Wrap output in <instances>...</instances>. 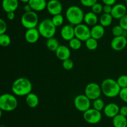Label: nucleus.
Listing matches in <instances>:
<instances>
[{
  "mask_svg": "<svg viewBox=\"0 0 127 127\" xmlns=\"http://www.w3.org/2000/svg\"><path fill=\"white\" fill-rule=\"evenodd\" d=\"M11 90L17 96H26L32 92V84L28 78L21 77L13 82Z\"/></svg>",
  "mask_w": 127,
  "mask_h": 127,
  "instance_id": "obj_1",
  "label": "nucleus"
},
{
  "mask_svg": "<svg viewBox=\"0 0 127 127\" xmlns=\"http://www.w3.org/2000/svg\"><path fill=\"white\" fill-rule=\"evenodd\" d=\"M32 11L40 12L47 8V2L46 0H29L28 2Z\"/></svg>",
  "mask_w": 127,
  "mask_h": 127,
  "instance_id": "obj_19",
  "label": "nucleus"
},
{
  "mask_svg": "<svg viewBox=\"0 0 127 127\" xmlns=\"http://www.w3.org/2000/svg\"><path fill=\"white\" fill-rule=\"evenodd\" d=\"M102 94L101 87L96 83H90L86 85L84 94L90 99L94 100L100 97Z\"/></svg>",
  "mask_w": 127,
  "mask_h": 127,
  "instance_id": "obj_7",
  "label": "nucleus"
},
{
  "mask_svg": "<svg viewBox=\"0 0 127 127\" xmlns=\"http://www.w3.org/2000/svg\"><path fill=\"white\" fill-rule=\"evenodd\" d=\"M113 19H114V18H113L111 14L104 13L99 19V22H100V24L104 26V27H108L112 24Z\"/></svg>",
  "mask_w": 127,
  "mask_h": 127,
  "instance_id": "obj_25",
  "label": "nucleus"
},
{
  "mask_svg": "<svg viewBox=\"0 0 127 127\" xmlns=\"http://www.w3.org/2000/svg\"><path fill=\"white\" fill-rule=\"evenodd\" d=\"M119 114L124 115L125 117H127V105H124V106L120 107V111Z\"/></svg>",
  "mask_w": 127,
  "mask_h": 127,
  "instance_id": "obj_40",
  "label": "nucleus"
},
{
  "mask_svg": "<svg viewBox=\"0 0 127 127\" xmlns=\"http://www.w3.org/2000/svg\"><path fill=\"white\" fill-rule=\"evenodd\" d=\"M7 31V24L4 20L0 18V35L6 33Z\"/></svg>",
  "mask_w": 127,
  "mask_h": 127,
  "instance_id": "obj_38",
  "label": "nucleus"
},
{
  "mask_svg": "<svg viewBox=\"0 0 127 127\" xmlns=\"http://www.w3.org/2000/svg\"><path fill=\"white\" fill-rule=\"evenodd\" d=\"M125 2H126V4H127V0H125Z\"/></svg>",
  "mask_w": 127,
  "mask_h": 127,
  "instance_id": "obj_46",
  "label": "nucleus"
},
{
  "mask_svg": "<svg viewBox=\"0 0 127 127\" xmlns=\"http://www.w3.org/2000/svg\"><path fill=\"white\" fill-rule=\"evenodd\" d=\"M104 4L110 5V6H114L116 3L117 0H102Z\"/></svg>",
  "mask_w": 127,
  "mask_h": 127,
  "instance_id": "obj_41",
  "label": "nucleus"
},
{
  "mask_svg": "<svg viewBox=\"0 0 127 127\" xmlns=\"http://www.w3.org/2000/svg\"><path fill=\"white\" fill-rule=\"evenodd\" d=\"M119 96L123 102L127 103V87L121 88Z\"/></svg>",
  "mask_w": 127,
  "mask_h": 127,
  "instance_id": "obj_35",
  "label": "nucleus"
},
{
  "mask_svg": "<svg viewBox=\"0 0 127 127\" xmlns=\"http://www.w3.org/2000/svg\"><path fill=\"white\" fill-rule=\"evenodd\" d=\"M74 105L77 110L84 112L91 108V100L85 94H79L74 98Z\"/></svg>",
  "mask_w": 127,
  "mask_h": 127,
  "instance_id": "obj_8",
  "label": "nucleus"
},
{
  "mask_svg": "<svg viewBox=\"0 0 127 127\" xmlns=\"http://www.w3.org/2000/svg\"><path fill=\"white\" fill-rule=\"evenodd\" d=\"M104 113L107 117L113 118L119 114L120 107L115 103H109L107 104L104 109Z\"/></svg>",
  "mask_w": 127,
  "mask_h": 127,
  "instance_id": "obj_16",
  "label": "nucleus"
},
{
  "mask_svg": "<svg viewBox=\"0 0 127 127\" xmlns=\"http://www.w3.org/2000/svg\"><path fill=\"white\" fill-rule=\"evenodd\" d=\"M97 2V0H80L81 4L85 7H91Z\"/></svg>",
  "mask_w": 127,
  "mask_h": 127,
  "instance_id": "obj_37",
  "label": "nucleus"
},
{
  "mask_svg": "<svg viewBox=\"0 0 127 127\" xmlns=\"http://www.w3.org/2000/svg\"><path fill=\"white\" fill-rule=\"evenodd\" d=\"M60 35L62 38L66 41H69L75 37L74 26L71 24L64 25L61 29Z\"/></svg>",
  "mask_w": 127,
  "mask_h": 127,
  "instance_id": "obj_14",
  "label": "nucleus"
},
{
  "mask_svg": "<svg viewBox=\"0 0 127 127\" xmlns=\"http://www.w3.org/2000/svg\"><path fill=\"white\" fill-rule=\"evenodd\" d=\"M60 45L58 40L54 37L47 38V42H46V46L49 50L52 52H55Z\"/></svg>",
  "mask_w": 127,
  "mask_h": 127,
  "instance_id": "obj_24",
  "label": "nucleus"
},
{
  "mask_svg": "<svg viewBox=\"0 0 127 127\" xmlns=\"http://www.w3.org/2000/svg\"><path fill=\"white\" fill-rule=\"evenodd\" d=\"M17 99L13 94L4 93L0 95V109L2 111H13L17 108Z\"/></svg>",
  "mask_w": 127,
  "mask_h": 127,
  "instance_id": "obj_5",
  "label": "nucleus"
},
{
  "mask_svg": "<svg viewBox=\"0 0 127 127\" xmlns=\"http://www.w3.org/2000/svg\"><path fill=\"white\" fill-rule=\"evenodd\" d=\"M83 118L87 123L89 124H97L102 119V114L100 111L94 109H89L83 112Z\"/></svg>",
  "mask_w": 127,
  "mask_h": 127,
  "instance_id": "obj_9",
  "label": "nucleus"
},
{
  "mask_svg": "<svg viewBox=\"0 0 127 127\" xmlns=\"http://www.w3.org/2000/svg\"><path fill=\"white\" fill-rule=\"evenodd\" d=\"M21 1L22 2H24V3H28L29 0H19Z\"/></svg>",
  "mask_w": 127,
  "mask_h": 127,
  "instance_id": "obj_44",
  "label": "nucleus"
},
{
  "mask_svg": "<svg viewBox=\"0 0 127 127\" xmlns=\"http://www.w3.org/2000/svg\"><path fill=\"white\" fill-rule=\"evenodd\" d=\"M124 30L120 25H117L115 26L112 29V33L114 37H117V36L124 35Z\"/></svg>",
  "mask_w": 127,
  "mask_h": 127,
  "instance_id": "obj_31",
  "label": "nucleus"
},
{
  "mask_svg": "<svg viewBox=\"0 0 127 127\" xmlns=\"http://www.w3.org/2000/svg\"><path fill=\"white\" fill-rule=\"evenodd\" d=\"M99 19L96 14L93 12V11L88 12L84 14V22L88 26H94L97 24Z\"/></svg>",
  "mask_w": 127,
  "mask_h": 127,
  "instance_id": "obj_21",
  "label": "nucleus"
},
{
  "mask_svg": "<svg viewBox=\"0 0 127 127\" xmlns=\"http://www.w3.org/2000/svg\"><path fill=\"white\" fill-rule=\"evenodd\" d=\"M51 19H52V21L53 23V24L57 27L62 26L63 22H64V17H63V16L61 14L53 16V17H52Z\"/></svg>",
  "mask_w": 127,
  "mask_h": 127,
  "instance_id": "obj_29",
  "label": "nucleus"
},
{
  "mask_svg": "<svg viewBox=\"0 0 127 127\" xmlns=\"http://www.w3.org/2000/svg\"><path fill=\"white\" fill-rule=\"evenodd\" d=\"M112 9V6L108 4H104L103 6V11L104 13L105 14H111Z\"/></svg>",
  "mask_w": 127,
  "mask_h": 127,
  "instance_id": "obj_39",
  "label": "nucleus"
},
{
  "mask_svg": "<svg viewBox=\"0 0 127 127\" xmlns=\"http://www.w3.org/2000/svg\"><path fill=\"white\" fill-rule=\"evenodd\" d=\"M68 42H69V47L71 49L74 50H78L81 48L82 41L77 38L76 37H74Z\"/></svg>",
  "mask_w": 127,
  "mask_h": 127,
  "instance_id": "obj_27",
  "label": "nucleus"
},
{
  "mask_svg": "<svg viewBox=\"0 0 127 127\" xmlns=\"http://www.w3.org/2000/svg\"><path fill=\"white\" fill-rule=\"evenodd\" d=\"M2 110L0 109V119L1 118V116H2Z\"/></svg>",
  "mask_w": 127,
  "mask_h": 127,
  "instance_id": "obj_45",
  "label": "nucleus"
},
{
  "mask_svg": "<svg viewBox=\"0 0 127 127\" xmlns=\"http://www.w3.org/2000/svg\"><path fill=\"white\" fill-rule=\"evenodd\" d=\"M112 124L114 127H127V117L119 114L113 118Z\"/></svg>",
  "mask_w": 127,
  "mask_h": 127,
  "instance_id": "obj_23",
  "label": "nucleus"
},
{
  "mask_svg": "<svg viewBox=\"0 0 127 127\" xmlns=\"http://www.w3.org/2000/svg\"><path fill=\"white\" fill-rule=\"evenodd\" d=\"M23 9L24 11H25V12H29V11H32V8H31V6H30V4L29 3H26V4H25L24 6Z\"/></svg>",
  "mask_w": 127,
  "mask_h": 127,
  "instance_id": "obj_43",
  "label": "nucleus"
},
{
  "mask_svg": "<svg viewBox=\"0 0 127 127\" xmlns=\"http://www.w3.org/2000/svg\"><path fill=\"white\" fill-rule=\"evenodd\" d=\"M105 33V29L100 24H96L91 29V36L96 40L102 38Z\"/></svg>",
  "mask_w": 127,
  "mask_h": 127,
  "instance_id": "obj_20",
  "label": "nucleus"
},
{
  "mask_svg": "<svg viewBox=\"0 0 127 127\" xmlns=\"http://www.w3.org/2000/svg\"><path fill=\"white\" fill-rule=\"evenodd\" d=\"M46 9L51 15L55 16L62 13L63 11V6L59 0H50L47 2Z\"/></svg>",
  "mask_w": 127,
  "mask_h": 127,
  "instance_id": "obj_12",
  "label": "nucleus"
},
{
  "mask_svg": "<svg viewBox=\"0 0 127 127\" xmlns=\"http://www.w3.org/2000/svg\"><path fill=\"white\" fill-rule=\"evenodd\" d=\"M105 106V102L100 97L94 100V102H93V108L94 109L101 112L102 110H104Z\"/></svg>",
  "mask_w": 127,
  "mask_h": 127,
  "instance_id": "obj_30",
  "label": "nucleus"
},
{
  "mask_svg": "<svg viewBox=\"0 0 127 127\" xmlns=\"http://www.w3.org/2000/svg\"><path fill=\"white\" fill-rule=\"evenodd\" d=\"M119 25L124 29L125 31H127V14L119 19Z\"/></svg>",
  "mask_w": 127,
  "mask_h": 127,
  "instance_id": "obj_36",
  "label": "nucleus"
},
{
  "mask_svg": "<svg viewBox=\"0 0 127 127\" xmlns=\"http://www.w3.org/2000/svg\"><path fill=\"white\" fill-rule=\"evenodd\" d=\"M102 93L105 96L109 98H114L118 96L121 88L119 86L116 80L112 78H106L101 83Z\"/></svg>",
  "mask_w": 127,
  "mask_h": 127,
  "instance_id": "obj_2",
  "label": "nucleus"
},
{
  "mask_svg": "<svg viewBox=\"0 0 127 127\" xmlns=\"http://www.w3.org/2000/svg\"><path fill=\"white\" fill-rule=\"evenodd\" d=\"M85 45L87 49H88L89 50H95L98 47L97 40L91 37L90 38L85 41Z\"/></svg>",
  "mask_w": 127,
  "mask_h": 127,
  "instance_id": "obj_26",
  "label": "nucleus"
},
{
  "mask_svg": "<svg viewBox=\"0 0 127 127\" xmlns=\"http://www.w3.org/2000/svg\"><path fill=\"white\" fill-rule=\"evenodd\" d=\"M74 33L75 37L81 41H86L91 37V29L86 24L81 23L74 26Z\"/></svg>",
  "mask_w": 127,
  "mask_h": 127,
  "instance_id": "obj_10",
  "label": "nucleus"
},
{
  "mask_svg": "<svg viewBox=\"0 0 127 127\" xmlns=\"http://www.w3.org/2000/svg\"><path fill=\"white\" fill-rule=\"evenodd\" d=\"M40 34L38 29L32 28L27 29L25 33V39L29 43H35L38 40Z\"/></svg>",
  "mask_w": 127,
  "mask_h": 127,
  "instance_id": "obj_15",
  "label": "nucleus"
},
{
  "mask_svg": "<svg viewBox=\"0 0 127 127\" xmlns=\"http://www.w3.org/2000/svg\"><path fill=\"white\" fill-rule=\"evenodd\" d=\"M4 127V126H2V127Z\"/></svg>",
  "mask_w": 127,
  "mask_h": 127,
  "instance_id": "obj_47",
  "label": "nucleus"
},
{
  "mask_svg": "<svg viewBox=\"0 0 127 127\" xmlns=\"http://www.w3.org/2000/svg\"><path fill=\"white\" fill-rule=\"evenodd\" d=\"M127 45V38L125 35L114 37L110 42L111 48L115 51L123 50Z\"/></svg>",
  "mask_w": 127,
  "mask_h": 127,
  "instance_id": "obj_11",
  "label": "nucleus"
},
{
  "mask_svg": "<svg viewBox=\"0 0 127 127\" xmlns=\"http://www.w3.org/2000/svg\"><path fill=\"white\" fill-rule=\"evenodd\" d=\"M62 66L64 68L65 70H71L74 67V62L72 60H71L70 58H68V59L65 60L63 61V63H62Z\"/></svg>",
  "mask_w": 127,
  "mask_h": 127,
  "instance_id": "obj_33",
  "label": "nucleus"
},
{
  "mask_svg": "<svg viewBox=\"0 0 127 127\" xmlns=\"http://www.w3.org/2000/svg\"><path fill=\"white\" fill-rule=\"evenodd\" d=\"M118 84L121 88H127V75L123 74L119 76L117 79Z\"/></svg>",
  "mask_w": 127,
  "mask_h": 127,
  "instance_id": "obj_32",
  "label": "nucleus"
},
{
  "mask_svg": "<svg viewBox=\"0 0 127 127\" xmlns=\"http://www.w3.org/2000/svg\"><path fill=\"white\" fill-rule=\"evenodd\" d=\"M7 17L10 21H12L15 18V13L14 12H7Z\"/></svg>",
  "mask_w": 127,
  "mask_h": 127,
  "instance_id": "obj_42",
  "label": "nucleus"
},
{
  "mask_svg": "<svg viewBox=\"0 0 127 127\" xmlns=\"http://www.w3.org/2000/svg\"><path fill=\"white\" fill-rule=\"evenodd\" d=\"M66 18L69 24L76 26L83 23L84 14L83 9L78 6H71L66 11Z\"/></svg>",
  "mask_w": 127,
  "mask_h": 127,
  "instance_id": "obj_3",
  "label": "nucleus"
},
{
  "mask_svg": "<svg viewBox=\"0 0 127 127\" xmlns=\"http://www.w3.org/2000/svg\"><path fill=\"white\" fill-rule=\"evenodd\" d=\"M26 102L30 108H35L39 104V98L37 95L31 92L26 95Z\"/></svg>",
  "mask_w": 127,
  "mask_h": 127,
  "instance_id": "obj_22",
  "label": "nucleus"
},
{
  "mask_svg": "<svg viewBox=\"0 0 127 127\" xmlns=\"http://www.w3.org/2000/svg\"><path fill=\"white\" fill-rule=\"evenodd\" d=\"M127 12V8L125 4L122 3L115 4L112 6L111 15L115 19H120Z\"/></svg>",
  "mask_w": 127,
  "mask_h": 127,
  "instance_id": "obj_13",
  "label": "nucleus"
},
{
  "mask_svg": "<svg viewBox=\"0 0 127 127\" xmlns=\"http://www.w3.org/2000/svg\"><path fill=\"white\" fill-rule=\"evenodd\" d=\"M19 0H2V7L7 13L9 12H15L18 8Z\"/></svg>",
  "mask_w": 127,
  "mask_h": 127,
  "instance_id": "obj_18",
  "label": "nucleus"
},
{
  "mask_svg": "<svg viewBox=\"0 0 127 127\" xmlns=\"http://www.w3.org/2000/svg\"><path fill=\"white\" fill-rule=\"evenodd\" d=\"M91 10L93 12H94L96 14H100L103 11V6L99 2H97L94 4L91 7Z\"/></svg>",
  "mask_w": 127,
  "mask_h": 127,
  "instance_id": "obj_34",
  "label": "nucleus"
},
{
  "mask_svg": "<svg viewBox=\"0 0 127 127\" xmlns=\"http://www.w3.org/2000/svg\"><path fill=\"white\" fill-rule=\"evenodd\" d=\"M11 37L6 33L0 35V45L1 47H6L11 43Z\"/></svg>",
  "mask_w": 127,
  "mask_h": 127,
  "instance_id": "obj_28",
  "label": "nucleus"
},
{
  "mask_svg": "<svg viewBox=\"0 0 127 127\" xmlns=\"http://www.w3.org/2000/svg\"><path fill=\"white\" fill-rule=\"evenodd\" d=\"M21 22L22 26L27 29L36 28L38 25V14L34 11L24 12L21 17Z\"/></svg>",
  "mask_w": 127,
  "mask_h": 127,
  "instance_id": "obj_6",
  "label": "nucleus"
},
{
  "mask_svg": "<svg viewBox=\"0 0 127 127\" xmlns=\"http://www.w3.org/2000/svg\"><path fill=\"white\" fill-rule=\"evenodd\" d=\"M38 30L41 36L45 38L54 37L57 32V27L53 24L52 19H45L38 25Z\"/></svg>",
  "mask_w": 127,
  "mask_h": 127,
  "instance_id": "obj_4",
  "label": "nucleus"
},
{
  "mask_svg": "<svg viewBox=\"0 0 127 127\" xmlns=\"http://www.w3.org/2000/svg\"><path fill=\"white\" fill-rule=\"evenodd\" d=\"M55 52L56 57L62 62L68 58H70L71 51L67 46L60 45Z\"/></svg>",
  "mask_w": 127,
  "mask_h": 127,
  "instance_id": "obj_17",
  "label": "nucleus"
}]
</instances>
